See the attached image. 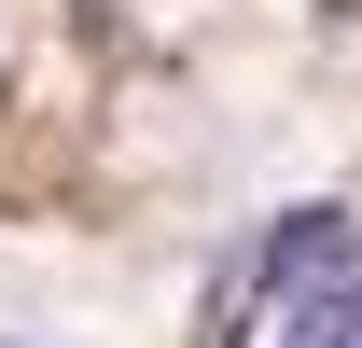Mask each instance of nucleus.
Instances as JSON below:
<instances>
[{"label": "nucleus", "instance_id": "nucleus-1", "mask_svg": "<svg viewBox=\"0 0 362 348\" xmlns=\"http://www.w3.org/2000/svg\"><path fill=\"white\" fill-rule=\"evenodd\" d=\"M349 265H362L349 209H279V237L251 251V306H293V293H320V279H349Z\"/></svg>", "mask_w": 362, "mask_h": 348}]
</instances>
